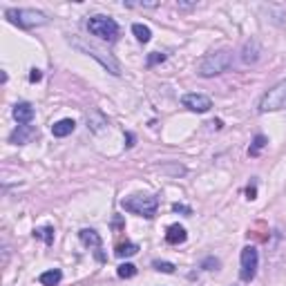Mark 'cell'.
Returning a JSON list of instances; mask_svg holds the SVG:
<instances>
[{
  "instance_id": "6da1fadb",
  "label": "cell",
  "mask_w": 286,
  "mask_h": 286,
  "mask_svg": "<svg viewBox=\"0 0 286 286\" xmlns=\"http://www.w3.org/2000/svg\"><path fill=\"white\" fill-rule=\"evenodd\" d=\"M121 208L150 219V217L156 215L159 201H156V197H150V195H134V197H128V199L121 201Z\"/></svg>"
},
{
  "instance_id": "7a4b0ae2",
  "label": "cell",
  "mask_w": 286,
  "mask_h": 286,
  "mask_svg": "<svg viewBox=\"0 0 286 286\" xmlns=\"http://www.w3.org/2000/svg\"><path fill=\"white\" fill-rule=\"evenodd\" d=\"M233 63V54L231 52H215V54H208L204 60L199 63V74L204 78H210L215 74H221V72H226L228 67Z\"/></svg>"
},
{
  "instance_id": "3957f363",
  "label": "cell",
  "mask_w": 286,
  "mask_h": 286,
  "mask_svg": "<svg viewBox=\"0 0 286 286\" xmlns=\"http://www.w3.org/2000/svg\"><path fill=\"white\" fill-rule=\"evenodd\" d=\"M87 29L89 34L99 36L101 41H110V43H114L116 36H119V25L112 18H108V16H94V18H89Z\"/></svg>"
},
{
  "instance_id": "277c9868",
  "label": "cell",
  "mask_w": 286,
  "mask_h": 286,
  "mask_svg": "<svg viewBox=\"0 0 286 286\" xmlns=\"http://www.w3.org/2000/svg\"><path fill=\"white\" fill-rule=\"evenodd\" d=\"M286 108V81L277 83L273 89H268V92L262 97L260 105H257V110L264 114V112H277V110H284Z\"/></svg>"
},
{
  "instance_id": "5b68a950",
  "label": "cell",
  "mask_w": 286,
  "mask_h": 286,
  "mask_svg": "<svg viewBox=\"0 0 286 286\" xmlns=\"http://www.w3.org/2000/svg\"><path fill=\"white\" fill-rule=\"evenodd\" d=\"M5 16L14 22V25L18 27H34V25H43V22H47L43 11H36V9H7L5 11Z\"/></svg>"
},
{
  "instance_id": "8992f818",
  "label": "cell",
  "mask_w": 286,
  "mask_h": 286,
  "mask_svg": "<svg viewBox=\"0 0 286 286\" xmlns=\"http://www.w3.org/2000/svg\"><path fill=\"white\" fill-rule=\"evenodd\" d=\"M257 262H260V255H257L255 246H246L242 250V271H239V277L244 282H250L257 273Z\"/></svg>"
},
{
  "instance_id": "52a82bcc",
  "label": "cell",
  "mask_w": 286,
  "mask_h": 286,
  "mask_svg": "<svg viewBox=\"0 0 286 286\" xmlns=\"http://www.w3.org/2000/svg\"><path fill=\"white\" fill-rule=\"evenodd\" d=\"M74 45H76L78 49H83L85 54H89L92 58H97L103 67H108V70H110L114 76H119V74H121V67H119V63H116L114 58H112V56H105L103 52H99L97 47H92V45H83V43H78V41H74Z\"/></svg>"
},
{
  "instance_id": "ba28073f",
  "label": "cell",
  "mask_w": 286,
  "mask_h": 286,
  "mask_svg": "<svg viewBox=\"0 0 286 286\" xmlns=\"http://www.w3.org/2000/svg\"><path fill=\"white\" fill-rule=\"evenodd\" d=\"M181 103L186 105L188 110L199 112V114H204V112H208L212 108V101L208 97H204V94H186V97L181 99Z\"/></svg>"
},
{
  "instance_id": "9c48e42d",
  "label": "cell",
  "mask_w": 286,
  "mask_h": 286,
  "mask_svg": "<svg viewBox=\"0 0 286 286\" xmlns=\"http://www.w3.org/2000/svg\"><path fill=\"white\" fill-rule=\"evenodd\" d=\"M14 119L20 123V125H29L34 121V108L29 103H18L14 108Z\"/></svg>"
},
{
  "instance_id": "30bf717a",
  "label": "cell",
  "mask_w": 286,
  "mask_h": 286,
  "mask_svg": "<svg viewBox=\"0 0 286 286\" xmlns=\"http://www.w3.org/2000/svg\"><path fill=\"white\" fill-rule=\"evenodd\" d=\"M186 237H188V233H186V228L183 226H179V224H172L170 228H168V233H166V242L168 244H183L186 242Z\"/></svg>"
},
{
  "instance_id": "8fae6325",
  "label": "cell",
  "mask_w": 286,
  "mask_h": 286,
  "mask_svg": "<svg viewBox=\"0 0 286 286\" xmlns=\"http://www.w3.org/2000/svg\"><path fill=\"white\" fill-rule=\"evenodd\" d=\"M257 58H260V45H257L255 41H248L244 45V52H242V60L246 65L250 63H257Z\"/></svg>"
},
{
  "instance_id": "7c38bea8",
  "label": "cell",
  "mask_w": 286,
  "mask_h": 286,
  "mask_svg": "<svg viewBox=\"0 0 286 286\" xmlns=\"http://www.w3.org/2000/svg\"><path fill=\"white\" fill-rule=\"evenodd\" d=\"M74 128H76V123L72 119H63V121H58L52 125V134L54 137H67V134L74 132Z\"/></svg>"
},
{
  "instance_id": "4fadbf2b",
  "label": "cell",
  "mask_w": 286,
  "mask_h": 286,
  "mask_svg": "<svg viewBox=\"0 0 286 286\" xmlns=\"http://www.w3.org/2000/svg\"><path fill=\"white\" fill-rule=\"evenodd\" d=\"M31 134H34V128H31V125H18V130H16L14 134H11L9 141H11V143H16V145L27 143V141H29Z\"/></svg>"
},
{
  "instance_id": "5bb4252c",
  "label": "cell",
  "mask_w": 286,
  "mask_h": 286,
  "mask_svg": "<svg viewBox=\"0 0 286 286\" xmlns=\"http://www.w3.org/2000/svg\"><path fill=\"white\" fill-rule=\"evenodd\" d=\"M78 237H81V242L85 246H94V248H99L101 246V237L97 231H92V228H83L81 233H78Z\"/></svg>"
},
{
  "instance_id": "9a60e30c",
  "label": "cell",
  "mask_w": 286,
  "mask_h": 286,
  "mask_svg": "<svg viewBox=\"0 0 286 286\" xmlns=\"http://www.w3.org/2000/svg\"><path fill=\"white\" fill-rule=\"evenodd\" d=\"M60 277H63V273H60L58 268H52V271H47L41 275V284L43 286H56L60 282Z\"/></svg>"
},
{
  "instance_id": "2e32d148",
  "label": "cell",
  "mask_w": 286,
  "mask_h": 286,
  "mask_svg": "<svg viewBox=\"0 0 286 286\" xmlns=\"http://www.w3.org/2000/svg\"><path fill=\"white\" fill-rule=\"evenodd\" d=\"M137 250H139V246L137 244H121L119 248H116V257H132V255H137Z\"/></svg>"
},
{
  "instance_id": "e0dca14e",
  "label": "cell",
  "mask_w": 286,
  "mask_h": 286,
  "mask_svg": "<svg viewBox=\"0 0 286 286\" xmlns=\"http://www.w3.org/2000/svg\"><path fill=\"white\" fill-rule=\"evenodd\" d=\"M132 31H134V36H137V41H141V43H148L150 36H152L148 27H145V25H139V22L132 27Z\"/></svg>"
},
{
  "instance_id": "ac0fdd59",
  "label": "cell",
  "mask_w": 286,
  "mask_h": 286,
  "mask_svg": "<svg viewBox=\"0 0 286 286\" xmlns=\"http://www.w3.org/2000/svg\"><path fill=\"white\" fill-rule=\"evenodd\" d=\"M264 145H266V137H264V134H257L255 141H253V148L248 150V154H250V156H257V154H260V150L264 148Z\"/></svg>"
},
{
  "instance_id": "d6986e66",
  "label": "cell",
  "mask_w": 286,
  "mask_h": 286,
  "mask_svg": "<svg viewBox=\"0 0 286 286\" xmlns=\"http://www.w3.org/2000/svg\"><path fill=\"white\" fill-rule=\"evenodd\" d=\"M134 275H137V266H134V264H121V266H119V277L130 279V277H134Z\"/></svg>"
},
{
  "instance_id": "ffe728a7",
  "label": "cell",
  "mask_w": 286,
  "mask_h": 286,
  "mask_svg": "<svg viewBox=\"0 0 286 286\" xmlns=\"http://www.w3.org/2000/svg\"><path fill=\"white\" fill-rule=\"evenodd\" d=\"M34 235H36V237H43L47 244L54 242V231L52 228H38V231H34Z\"/></svg>"
},
{
  "instance_id": "44dd1931",
  "label": "cell",
  "mask_w": 286,
  "mask_h": 286,
  "mask_svg": "<svg viewBox=\"0 0 286 286\" xmlns=\"http://www.w3.org/2000/svg\"><path fill=\"white\" fill-rule=\"evenodd\" d=\"M154 268L161 273H175V264H170V262H154Z\"/></svg>"
},
{
  "instance_id": "7402d4cb",
  "label": "cell",
  "mask_w": 286,
  "mask_h": 286,
  "mask_svg": "<svg viewBox=\"0 0 286 286\" xmlns=\"http://www.w3.org/2000/svg\"><path fill=\"white\" fill-rule=\"evenodd\" d=\"M166 60V54H159V52H152L148 56V65H156V63H164Z\"/></svg>"
},
{
  "instance_id": "603a6c76",
  "label": "cell",
  "mask_w": 286,
  "mask_h": 286,
  "mask_svg": "<svg viewBox=\"0 0 286 286\" xmlns=\"http://www.w3.org/2000/svg\"><path fill=\"white\" fill-rule=\"evenodd\" d=\"M172 210H175V212H186V215H190V212H193V210L188 208V206H183V204H175V206H172Z\"/></svg>"
},
{
  "instance_id": "cb8c5ba5",
  "label": "cell",
  "mask_w": 286,
  "mask_h": 286,
  "mask_svg": "<svg viewBox=\"0 0 286 286\" xmlns=\"http://www.w3.org/2000/svg\"><path fill=\"white\" fill-rule=\"evenodd\" d=\"M43 74H41V70H31V74H29V81L31 83H36V81H41Z\"/></svg>"
},
{
  "instance_id": "d4e9b609",
  "label": "cell",
  "mask_w": 286,
  "mask_h": 286,
  "mask_svg": "<svg viewBox=\"0 0 286 286\" xmlns=\"http://www.w3.org/2000/svg\"><path fill=\"white\" fill-rule=\"evenodd\" d=\"M208 266H215V268H217V266H219V262H217V260H212V257H208V260L204 262V268H208Z\"/></svg>"
},
{
  "instance_id": "484cf974",
  "label": "cell",
  "mask_w": 286,
  "mask_h": 286,
  "mask_svg": "<svg viewBox=\"0 0 286 286\" xmlns=\"http://www.w3.org/2000/svg\"><path fill=\"white\" fill-rule=\"evenodd\" d=\"M246 195H248V199H255V195H257L255 186H248V190H246Z\"/></svg>"
}]
</instances>
